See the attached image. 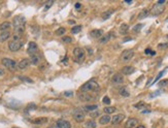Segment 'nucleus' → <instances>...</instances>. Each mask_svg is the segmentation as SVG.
<instances>
[{"instance_id": "53", "label": "nucleus", "mask_w": 168, "mask_h": 128, "mask_svg": "<svg viewBox=\"0 0 168 128\" xmlns=\"http://www.w3.org/2000/svg\"><path fill=\"white\" fill-rule=\"evenodd\" d=\"M48 128H58V127H57V126H50V127Z\"/></svg>"}, {"instance_id": "15", "label": "nucleus", "mask_w": 168, "mask_h": 128, "mask_svg": "<svg viewBox=\"0 0 168 128\" xmlns=\"http://www.w3.org/2000/svg\"><path fill=\"white\" fill-rule=\"evenodd\" d=\"M138 124V121L136 120V119H134V118H130L127 122H126V124H125V128H134L136 125Z\"/></svg>"}, {"instance_id": "44", "label": "nucleus", "mask_w": 168, "mask_h": 128, "mask_svg": "<svg viewBox=\"0 0 168 128\" xmlns=\"http://www.w3.org/2000/svg\"><path fill=\"white\" fill-rule=\"evenodd\" d=\"M166 2V0H158V2H157V4H160V5H163L164 3Z\"/></svg>"}, {"instance_id": "50", "label": "nucleus", "mask_w": 168, "mask_h": 128, "mask_svg": "<svg viewBox=\"0 0 168 128\" xmlns=\"http://www.w3.org/2000/svg\"><path fill=\"white\" fill-rule=\"evenodd\" d=\"M127 40H131V38L128 37V38H125V39H124V41H127Z\"/></svg>"}, {"instance_id": "34", "label": "nucleus", "mask_w": 168, "mask_h": 128, "mask_svg": "<svg viewBox=\"0 0 168 128\" xmlns=\"http://www.w3.org/2000/svg\"><path fill=\"white\" fill-rule=\"evenodd\" d=\"M53 3H54V1H53V0H50L48 3L46 4V6H45V10H46V11H48V8H50V7L53 5Z\"/></svg>"}, {"instance_id": "52", "label": "nucleus", "mask_w": 168, "mask_h": 128, "mask_svg": "<svg viewBox=\"0 0 168 128\" xmlns=\"http://www.w3.org/2000/svg\"><path fill=\"white\" fill-rule=\"evenodd\" d=\"M68 23H69V24H73V23H74V21H68Z\"/></svg>"}, {"instance_id": "13", "label": "nucleus", "mask_w": 168, "mask_h": 128, "mask_svg": "<svg viewBox=\"0 0 168 128\" xmlns=\"http://www.w3.org/2000/svg\"><path fill=\"white\" fill-rule=\"evenodd\" d=\"M124 118H125V116H124L123 114H118V115L113 116V117H112V119L110 120V121H111V124H112V125L120 124L121 122L124 120Z\"/></svg>"}, {"instance_id": "55", "label": "nucleus", "mask_w": 168, "mask_h": 128, "mask_svg": "<svg viewBox=\"0 0 168 128\" xmlns=\"http://www.w3.org/2000/svg\"><path fill=\"white\" fill-rule=\"evenodd\" d=\"M12 128H18V127H12Z\"/></svg>"}, {"instance_id": "46", "label": "nucleus", "mask_w": 168, "mask_h": 128, "mask_svg": "<svg viewBox=\"0 0 168 128\" xmlns=\"http://www.w3.org/2000/svg\"><path fill=\"white\" fill-rule=\"evenodd\" d=\"M4 73H5V71H4V69H3L2 67H0V77L4 75Z\"/></svg>"}, {"instance_id": "31", "label": "nucleus", "mask_w": 168, "mask_h": 128, "mask_svg": "<svg viewBox=\"0 0 168 128\" xmlns=\"http://www.w3.org/2000/svg\"><path fill=\"white\" fill-rule=\"evenodd\" d=\"M65 28H63V27H61V28H59V29H57L56 30V32H55V34L58 35V36H61V35H63L64 33H65Z\"/></svg>"}, {"instance_id": "17", "label": "nucleus", "mask_w": 168, "mask_h": 128, "mask_svg": "<svg viewBox=\"0 0 168 128\" xmlns=\"http://www.w3.org/2000/svg\"><path fill=\"white\" fill-rule=\"evenodd\" d=\"M90 34H91L92 37H94V38H99V37L102 36L103 32H102V30H100V29H96V30H92Z\"/></svg>"}, {"instance_id": "48", "label": "nucleus", "mask_w": 168, "mask_h": 128, "mask_svg": "<svg viewBox=\"0 0 168 128\" xmlns=\"http://www.w3.org/2000/svg\"><path fill=\"white\" fill-rule=\"evenodd\" d=\"M80 7H81V4H80V3H76V4H75V8H80Z\"/></svg>"}, {"instance_id": "24", "label": "nucleus", "mask_w": 168, "mask_h": 128, "mask_svg": "<svg viewBox=\"0 0 168 128\" xmlns=\"http://www.w3.org/2000/svg\"><path fill=\"white\" fill-rule=\"evenodd\" d=\"M129 30V26L127 24H122L120 26V33L121 34H126L127 31Z\"/></svg>"}, {"instance_id": "39", "label": "nucleus", "mask_w": 168, "mask_h": 128, "mask_svg": "<svg viewBox=\"0 0 168 128\" xmlns=\"http://www.w3.org/2000/svg\"><path fill=\"white\" fill-rule=\"evenodd\" d=\"M144 53H145V54H151V55H155V54H156L155 52H152V50H150V49H146V50L144 51Z\"/></svg>"}, {"instance_id": "29", "label": "nucleus", "mask_w": 168, "mask_h": 128, "mask_svg": "<svg viewBox=\"0 0 168 128\" xmlns=\"http://www.w3.org/2000/svg\"><path fill=\"white\" fill-rule=\"evenodd\" d=\"M104 112L106 113V115L112 114V113H115V112H116V107H113V106H107V107H105V108H104Z\"/></svg>"}, {"instance_id": "12", "label": "nucleus", "mask_w": 168, "mask_h": 128, "mask_svg": "<svg viewBox=\"0 0 168 128\" xmlns=\"http://www.w3.org/2000/svg\"><path fill=\"white\" fill-rule=\"evenodd\" d=\"M30 60L29 59H27V58H25V59H22L20 62H19V64H18V68L19 69H21V70H23V69H26L29 65H30Z\"/></svg>"}, {"instance_id": "56", "label": "nucleus", "mask_w": 168, "mask_h": 128, "mask_svg": "<svg viewBox=\"0 0 168 128\" xmlns=\"http://www.w3.org/2000/svg\"><path fill=\"white\" fill-rule=\"evenodd\" d=\"M167 38H168V35H167Z\"/></svg>"}, {"instance_id": "16", "label": "nucleus", "mask_w": 168, "mask_h": 128, "mask_svg": "<svg viewBox=\"0 0 168 128\" xmlns=\"http://www.w3.org/2000/svg\"><path fill=\"white\" fill-rule=\"evenodd\" d=\"M11 36V33L9 31H3L0 33V42H4L5 40H7Z\"/></svg>"}, {"instance_id": "20", "label": "nucleus", "mask_w": 168, "mask_h": 128, "mask_svg": "<svg viewBox=\"0 0 168 128\" xmlns=\"http://www.w3.org/2000/svg\"><path fill=\"white\" fill-rule=\"evenodd\" d=\"M109 121H110V117H109V115H103L102 117H100L99 123H100L101 125H105V124H107Z\"/></svg>"}, {"instance_id": "36", "label": "nucleus", "mask_w": 168, "mask_h": 128, "mask_svg": "<svg viewBox=\"0 0 168 128\" xmlns=\"http://www.w3.org/2000/svg\"><path fill=\"white\" fill-rule=\"evenodd\" d=\"M102 101H103V103H105V105H109V103H110V99H109V97H107V96H104L103 99H102Z\"/></svg>"}, {"instance_id": "45", "label": "nucleus", "mask_w": 168, "mask_h": 128, "mask_svg": "<svg viewBox=\"0 0 168 128\" xmlns=\"http://www.w3.org/2000/svg\"><path fill=\"white\" fill-rule=\"evenodd\" d=\"M64 95H65V96H67V97H69V96H72L73 93L70 92V91H67V92H65V93H64Z\"/></svg>"}, {"instance_id": "3", "label": "nucleus", "mask_w": 168, "mask_h": 128, "mask_svg": "<svg viewBox=\"0 0 168 128\" xmlns=\"http://www.w3.org/2000/svg\"><path fill=\"white\" fill-rule=\"evenodd\" d=\"M23 45H24L23 40H21V39H12V41L8 42V49L12 52H17V51H19L21 48L23 47Z\"/></svg>"}, {"instance_id": "1", "label": "nucleus", "mask_w": 168, "mask_h": 128, "mask_svg": "<svg viewBox=\"0 0 168 128\" xmlns=\"http://www.w3.org/2000/svg\"><path fill=\"white\" fill-rule=\"evenodd\" d=\"M25 24H26V19L23 16H18L13 18V22H12L13 31H14L13 39H21V35L25 30Z\"/></svg>"}, {"instance_id": "11", "label": "nucleus", "mask_w": 168, "mask_h": 128, "mask_svg": "<svg viewBox=\"0 0 168 128\" xmlns=\"http://www.w3.org/2000/svg\"><path fill=\"white\" fill-rule=\"evenodd\" d=\"M56 126L58 128H70L71 127V124L69 121L67 120H64V119H60L56 122Z\"/></svg>"}, {"instance_id": "6", "label": "nucleus", "mask_w": 168, "mask_h": 128, "mask_svg": "<svg viewBox=\"0 0 168 128\" xmlns=\"http://www.w3.org/2000/svg\"><path fill=\"white\" fill-rule=\"evenodd\" d=\"M72 116H73L74 120L76 122H83L85 119V113L83 112V110L76 107V108H74V111L72 113Z\"/></svg>"}, {"instance_id": "14", "label": "nucleus", "mask_w": 168, "mask_h": 128, "mask_svg": "<svg viewBox=\"0 0 168 128\" xmlns=\"http://www.w3.org/2000/svg\"><path fill=\"white\" fill-rule=\"evenodd\" d=\"M123 82H124V78H123V75H121L120 73H116L111 79V83L113 85H119V84H122Z\"/></svg>"}, {"instance_id": "49", "label": "nucleus", "mask_w": 168, "mask_h": 128, "mask_svg": "<svg viewBox=\"0 0 168 128\" xmlns=\"http://www.w3.org/2000/svg\"><path fill=\"white\" fill-rule=\"evenodd\" d=\"M125 2H126V3H129V4H130V3H132V0H125Z\"/></svg>"}, {"instance_id": "22", "label": "nucleus", "mask_w": 168, "mask_h": 128, "mask_svg": "<svg viewBox=\"0 0 168 128\" xmlns=\"http://www.w3.org/2000/svg\"><path fill=\"white\" fill-rule=\"evenodd\" d=\"M119 93H120L122 96H124V97H128V96L130 95L129 90H128L126 87H122L120 90H119Z\"/></svg>"}, {"instance_id": "9", "label": "nucleus", "mask_w": 168, "mask_h": 128, "mask_svg": "<svg viewBox=\"0 0 168 128\" xmlns=\"http://www.w3.org/2000/svg\"><path fill=\"white\" fill-rule=\"evenodd\" d=\"M27 53L30 55V56H33V55H36L38 53V47L34 41H31L29 42L28 45V49H27Z\"/></svg>"}, {"instance_id": "27", "label": "nucleus", "mask_w": 168, "mask_h": 128, "mask_svg": "<svg viewBox=\"0 0 168 128\" xmlns=\"http://www.w3.org/2000/svg\"><path fill=\"white\" fill-rule=\"evenodd\" d=\"M86 128H96V122L93 120H89L88 122H86Z\"/></svg>"}, {"instance_id": "32", "label": "nucleus", "mask_w": 168, "mask_h": 128, "mask_svg": "<svg viewBox=\"0 0 168 128\" xmlns=\"http://www.w3.org/2000/svg\"><path fill=\"white\" fill-rule=\"evenodd\" d=\"M113 12V11H108V12H105L103 15H102V19L103 20H107L108 18L111 16V13Z\"/></svg>"}, {"instance_id": "5", "label": "nucleus", "mask_w": 168, "mask_h": 128, "mask_svg": "<svg viewBox=\"0 0 168 128\" xmlns=\"http://www.w3.org/2000/svg\"><path fill=\"white\" fill-rule=\"evenodd\" d=\"M73 56H74L76 62H83L85 60V57H86L85 51L82 48H75L73 50Z\"/></svg>"}, {"instance_id": "37", "label": "nucleus", "mask_w": 168, "mask_h": 128, "mask_svg": "<svg viewBox=\"0 0 168 128\" xmlns=\"http://www.w3.org/2000/svg\"><path fill=\"white\" fill-rule=\"evenodd\" d=\"M164 72H165V70H163V71H161V72H160V73H159V74H158V75H157L156 80H155V81H154V83H156V82L158 81V80H160V79H161V77H162V75H163V74H164Z\"/></svg>"}, {"instance_id": "26", "label": "nucleus", "mask_w": 168, "mask_h": 128, "mask_svg": "<svg viewBox=\"0 0 168 128\" xmlns=\"http://www.w3.org/2000/svg\"><path fill=\"white\" fill-rule=\"evenodd\" d=\"M11 27V23L9 22H3V23L0 25V30L3 32V31H7V29Z\"/></svg>"}, {"instance_id": "41", "label": "nucleus", "mask_w": 168, "mask_h": 128, "mask_svg": "<svg viewBox=\"0 0 168 128\" xmlns=\"http://www.w3.org/2000/svg\"><path fill=\"white\" fill-rule=\"evenodd\" d=\"M142 106H144V102H139V103H137V105H135V107H137V108H141Z\"/></svg>"}, {"instance_id": "43", "label": "nucleus", "mask_w": 168, "mask_h": 128, "mask_svg": "<svg viewBox=\"0 0 168 128\" xmlns=\"http://www.w3.org/2000/svg\"><path fill=\"white\" fill-rule=\"evenodd\" d=\"M158 95H160V91H156L155 93L151 94V95H150V97H155V96H158Z\"/></svg>"}, {"instance_id": "4", "label": "nucleus", "mask_w": 168, "mask_h": 128, "mask_svg": "<svg viewBox=\"0 0 168 128\" xmlns=\"http://www.w3.org/2000/svg\"><path fill=\"white\" fill-rule=\"evenodd\" d=\"M1 63H2L3 66H5L7 69H9V70H16L17 67H18L16 61L11 58H3L1 60Z\"/></svg>"}, {"instance_id": "38", "label": "nucleus", "mask_w": 168, "mask_h": 128, "mask_svg": "<svg viewBox=\"0 0 168 128\" xmlns=\"http://www.w3.org/2000/svg\"><path fill=\"white\" fill-rule=\"evenodd\" d=\"M167 84H168V80H163V81L160 82V84H159V85L162 87V86H166Z\"/></svg>"}, {"instance_id": "51", "label": "nucleus", "mask_w": 168, "mask_h": 128, "mask_svg": "<svg viewBox=\"0 0 168 128\" xmlns=\"http://www.w3.org/2000/svg\"><path fill=\"white\" fill-rule=\"evenodd\" d=\"M136 128H145V127H144V125H139V126H137Z\"/></svg>"}, {"instance_id": "18", "label": "nucleus", "mask_w": 168, "mask_h": 128, "mask_svg": "<svg viewBox=\"0 0 168 128\" xmlns=\"http://www.w3.org/2000/svg\"><path fill=\"white\" fill-rule=\"evenodd\" d=\"M134 67L133 66H125L123 69H122V72L124 73V74H126V75H129V74H131L134 72Z\"/></svg>"}, {"instance_id": "19", "label": "nucleus", "mask_w": 168, "mask_h": 128, "mask_svg": "<svg viewBox=\"0 0 168 128\" xmlns=\"http://www.w3.org/2000/svg\"><path fill=\"white\" fill-rule=\"evenodd\" d=\"M47 122H48V119H47V118H38V119H35V120L32 121V123L35 124V125H43V124L47 123Z\"/></svg>"}, {"instance_id": "25", "label": "nucleus", "mask_w": 168, "mask_h": 128, "mask_svg": "<svg viewBox=\"0 0 168 128\" xmlns=\"http://www.w3.org/2000/svg\"><path fill=\"white\" fill-rule=\"evenodd\" d=\"M149 13H150V11H149V10H146V8H144V10H142L141 12H139V15H138V19H144V18H146V17L149 16Z\"/></svg>"}, {"instance_id": "40", "label": "nucleus", "mask_w": 168, "mask_h": 128, "mask_svg": "<svg viewBox=\"0 0 168 128\" xmlns=\"http://www.w3.org/2000/svg\"><path fill=\"white\" fill-rule=\"evenodd\" d=\"M20 79H21V80H23V81L29 82V83H33V81H32L31 79H28V78H24V77H20Z\"/></svg>"}, {"instance_id": "21", "label": "nucleus", "mask_w": 168, "mask_h": 128, "mask_svg": "<svg viewBox=\"0 0 168 128\" xmlns=\"http://www.w3.org/2000/svg\"><path fill=\"white\" fill-rule=\"evenodd\" d=\"M109 39H110V33H107V34H104L103 36L100 37L99 42L100 44H106V42L109 41Z\"/></svg>"}, {"instance_id": "54", "label": "nucleus", "mask_w": 168, "mask_h": 128, "mask_svg": "<svg viewBox=\"0 0 168 128\" xmlns=\"http://www.w3.org/2000/svg\"><path fill=\"white\" fill-rule=\"evenodd\" d=\"M166 21H168V17H167V19H166Z\"/></svg>"}, {"instance_id": "7", "label": "nucleus", "mask_w": 168, "mask_h": 128, "mask_svg": "<svg viewBox=\"0 0 168 128\" xmlns=\"http://www.w3.org/2000/svg\"><path fill=\"white\" fill-rule=\"evenodd\" d=\"M133 56H134V52L132 50H126L121 55V61L122 62H128L132 59Z\"/></svg>"}, {"instance_id": "8", "label": "nucleus", "mask_w": 168, "mask_h": 128, "mask_svg": "<svg viewBox=\"0 0 168 128\" xmlns=\"http://www.w3.org/2000/svg\"><path fill=\"white\" fill-rule=\"evenodd\" d=\"M78 98L83 101H91V100H94L96 96L91 93H88V92H81L78 94Z\"/></svg>"}, {"instance_id": "2", "label": "nucleus", "mask_w": 168, "mask_h": 128, "mask_svg": "<svg viewBox=\"0 0 168 128\" xmlns=\"http://www.w3.org/2000/svg\"><path fill=\"white\" fill-rule=\"evenodd\" d=\"M99 91H100V87H99V85L97 84V82L95 80L88 81L81 88V92H88V93L93 94L95 96L98 95Z\"/></svg>"}, {"instance_id": "10", "label": "nucleus", "mask_w": 168, "mask_h": 128, "mask_svg": "<svg viewBox=\"0 0 168 128\" xmlns=\"http://www.w3.org/2000/svg\"><path fill=\"white\" fill-rule=\"evenodd\" d=\"M163 12H164V6H163V5H160V4H155V5L152 7V11H151L153 16H159V15H161Z\"/></svg>"}, {"instance_id": "47", "label": "nucleus", "mask_w": 168, "mask_h": 128, "mask_svg": "<svg viewBox=\"0 0 168 128\" xmlns=\"http://www.w3.org/2000/svg\"><path fill=\"white\" fill-rule=\"evenodd\" d=\"M98 115H99V113H98V112H96V113H92V114H91V117H93V118H95V117L98 116Z\"/></svg>"}, {"instance_id": "33", "label": "nucleus", "mask_w": 168, "mask_h": 128, "mask_svg": "<svg viewBox=\"0 0 168 128\" xmlns=\"http://www.w3.org/2000/svg\"><path fill=\"white\" fill-rule=\"evenodd\" d=\"M142 24H137V25H135L134 27H133V31L134 32H139L140 30H141V28H142Z\"/></svg>"}, {"instance_id": "30", "label": "nucleus", "mask_w": 168, "mask_h": 128, "mask_svg": "<svg viewBox=\"0 0 168 128\" xmlns=\"http://www.w3.org/2000/svg\"><path fill=\"white\" fill-rule=\"evenodd\" d=\"M82 30V26H80V25H75V26H73L71 29V32L73 34H75V33H77V32H80Z\"/></svg>"}, {"instance_id": "28", "label": "nucleus", "mask_w": 168, "mask_h": 128, "mask_svg": "<svg viewBox=\"0 0 168 128\" xmlns=\"http://www.w3.org/2000/svg\"><path fill=\"white\" fill-rule=\"evenodd\" d=\"M98 108V105H86L85 106V110L87 112H92V111H96Z\"/></svg>"}, {"instance_id": "35", "label": "nucleus", "mask_w": 168, "mask_h": 128, "mask_svg": "<svg viewBox=\"0 0 168 128\" xmlns=\"http://www.w3.org/2000/svg\"><path fill=\"white\" fill-rule=\"evenodd\" d=\"M62 41H63V42H71L72 39H71V37H67V36H64V37L62 38Z\"/></svg>"}, {"instance_id": "23", "label": "nucleus", "mask_w": 168, "mask_h": 128, "mask_svg": "<svg viewBox=\"0 0 168 128\" xmlns=\"http://www.w3.org/2000/svg\"><path fill=\"white\" fill-rule=\"evenodd\" d=\"M30 62H31L32 64H38V63L40 62V56H39L38 54H36V55H33V56H31Z\"/></svg>"}, {"instance_id": "42", "label": "nucleus", "mask_w": 168, "mask_h": 128, "mask_svg": "<svg viewBox=\"0 0 168 128\" xmlns=\"http://www.w3.org/2000/svg\"><path fill=\"white\" fill-rule=\"evenodd\" d=\"M167 47H168L167 44H160V45L158 46L159 49H165V48H167Z\"/></svg>"}]
</instances>
